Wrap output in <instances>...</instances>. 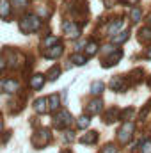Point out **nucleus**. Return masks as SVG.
<instances>
[{"label": "nucleus", "mask_w": 151, "mask_h": 153, "mask_svg": "<svg viewBox=\"0 0 151 153\" xmlns=\"http://www.w3.org/2000/svg\"><path fill=\"white\" fill-rule=\"evenodd\" d=\"M41 29V18L38 14H27L20 20V30L25 34H32Z\"/></svg>", "instance_id": "obj_1"}, {"label": "nucleus", "mask_w": 151, "mask_h": 153, "mask_svg": "<svg viewBox=\"0 0 151 153\" xmlns=\"http://www.w3.org/2000/svg\"><path fill=\"white\" fill-rule=\"evenodd\" d=\"M133 134H135V125L132 121H124V125L117 130V139L121 144H128L132 141Z\"/></svg>", "instance_id": "obj_2"}, {"label": "nucleus", "mask_w": 151, "mask_h": 153, "mask_svg": "<svg viewBox=\"0 0 151 153\" xmlns=\"http://www.w3.org/2000/svg\"><path fill=\"white\" fill-rule=\"evenodd\" d=\"M50 141H52V134H50V130H46V128H41L39 132H36V135L32 137V144H34L36 148H44Z\"/></svg>", "instance_id": "obj_3"}, {"label": "nucleus", "mask_w": 151, "mask_h": 153, "mask_svg": "<svg viewBox=\"0 0 151 153\" xmlns=\"http://www.w3.org/2000/svg\"><path fill=\"white\" fill-rule=\"evenodd\" d=\"M5 59H7V64L11 68H21L23 61H25L23 53H20L16 50H5Z\"/></svg>", "instance_id": "obj_4"}, {"label": "nucleus", "mask_w": 151, "mask_h": 153, "mask_svg": "<svg viewBox=\"0 0 151 153\" xmlns=\"http://www.w3.org/2000/svg\"><path fill=\"white\" fill-rule=\"evenodd\" d=\"M53 123H55L57 128H66V126L71 123V114H70L68 111H59V112L55 114Z\"/></svg>", "instance_id": "obj_5"}, {"label": "nucleus", "mask_w": 151, "mask_h": 153, "mask_svg": "<svg viewBox=\"0 0 151 153\" xmlns=\"http://www.w3.org/2000/svg\"><path fill=\"white\" fill-rule=\"evenodd\" d=\"M62 30H64V34L68 38H78L80 36V27L73 22H70V20L62 22Z\"/></svg>", "instance_id": "obj_6"}, {"label": "nucleus", "mask_w": 151, "mask_h": 153, "mask_svg": "<svg viewBox=\"0 0 151 153\" xmlns=\"http://www.w3.org/2000/svg\"><path fill=\"white\" fill-rule=\"evenodd\" d=\"M109 87L112 89V91H115V93H121V91H124L126 87H128V82H126V76H114L112 80H110V84H109Z\"/></svg>", "instance_id": "obj_7"}, {"label": "nucleus", "mask_w": 151, "mask_h": 153, "mask_svg": "<svg viewBox=\"0 0 151 153\" xmlns=\"http://www.w3.org/2000/svg\"><path fill=\"white\" fill-rule=\"evenodd\" d=\"M18 89H20V82L18 80L7 78V80H2L0 82V91L2 93H16Z\"/></svg>", "instance_id": "obj_8"}, {"label": "nucleus", "mask_w": 151, "mask_h": 153, "mask_svg": "<svg viewBox=\"0 0 151 153\" xmlns=\"http://www.w3.org/2000/svg\"><path fill=\"white\" fill-rule=\"evenodd\" d=\"M121 57H123V52L121 50H115L114 53H110V55H107V57H103V68H112V66H115L119 61H121Z\"/></svg>", "instance_id": "obj_9"}, {"label": "nucleus", "mask_w": 151, "mask_h": 153, "mask_svg": "<svg viewBox=\"0 0 151 153\" xmlns=\"http://www.w3.org/2000/svg\"><path fill=\"white\" fill-rule=\"evenodd\" d=\"M62 50H64V46H62L61 43H57V45H53V46H50V48H44V55H46L48 59H57V57L62 55Z\"/></svg>", "instance_id": "obj_10"}, {"label": "nucleus", "mask_w": 151, "mask_h": 153, "mask_svg": "<svg viewBox=\"0 0 151 153\" xmlns=\"http://www.w3.org/2000/svg\"><path fill=\"white\" fill-rule=\"evenodd\" d=\"M119 117H121V112H119V109L112 107V109H109V111L105 112V116H103V123H105V125H112L114 121H117Z\"/></svg>", "instance_id": "obj_11"}, {"label": "nucleus", "mask_w": 151, "mask_h": 153, "mask_svg": "<svg viewBox=\"0 0 151 153\" xmlns=\"http://www.w3.org/2000/svg\"><path fill=\"white\" fill-rule=\"evenodd\" d=\"M101 109H103V102L100 100V98H94V100H91L89 103H87V114H98V112H101Z\"/></svg>", "instance_id": "obj_12"}, {"label": "nucleus", "mask_w": 151, "mask_h": 153, "mask_svg": "<svg viewBox=\"0 0 151 153\" xmlns=\"http://www.w3.org/2000/svg\"><path fill=\"white\" fill-rule=\"evenodd\" d=\"M44 80H46V76H44V75L36 73V75L30 76V80H29V85H30V89H41V87L44 85Z\"/></svg>", "instance_id": "obj_13"}, {"label": "nucleus", "mask_w": 151, "mask_h": 153, "mask_svg": "<svg viewBox=\"0 0 151 153\" xmlns=\"http://www.w3.org/2000/svg\"><path fill=\"white\" fill-rule=\"evenodd\" d=\"M34 111H36L38 114L48 112V98H38V100L34 102Z\"/></svg>", "instance_id": "obj_14"}, {"label": "nucleus", "mask_w": 151, "mask_h": 153, "mask_svg": "<svg viewBox=\"0 0 151 153\" xmlns=\"http://www.w3.org/2000/svg\"><path fill=\"white\" fill-rule=\"evenodd\" d=\"M59 109H61V96L59 94H52L48 98V111L50 112H55Z\"/></svg>", "instance_id": "obj_15"}, {"label": "nucleus", "mask_w": 151, "mask_h": 153, "mask_svg": "<svg viewBox=\"0 0 151 153\" xmlns=\"http://www.w3.org/2000/svg\"><path fill=\"white\" fill-rule=\"evenodd\" d=\"M123 25H124V20H123V18H117L115 22H112V23L107 27V30H109L110 36H114V34H117V32L123 29Z\"/></svg>", "instance_id": "obj_16"}, {"label": "nucleus", "mask_w": 151, "mask_h": 153, "mask_svg": "<svg viewBox=\"0 0 151 153\" xmlns=\"http://www.w3.org/2000/svg\"><path fill=\"white\" fill-rule=\"evenodd\" d=\"M84 52H85V55H87V57L96 55V53H98V43H96V41H89V43H85Z\"/></svg>", "instance_id": "obj_17"}, {"label": "nucleus", "mask_w": 151, "mask_h": 153, "mask_svg": "<svg viewBox=\"0 0 151 153\" xmlns=\"http://www.w3.org/2000/svg\"><path fill=\"white\" fill-rule=\"evenodd\" d=\"M96 141H98V132H87L85 135L80 137V143L82 144H93Z\"/></svg>", "instance_id": "obj_18"}, {"label": "nucleus", "mask_w": 151, "mask_h": 153, "mask_svg": "<svg viewBox=\"0 0 151 153\" xmlns=\"http://www.w3.org/2000/svg\"><path fill=\"white\" fill-rule=\"evenodd\" d=\"M139 41L141 43H150L151 41V29L150 27H144L139 30Z\"/></svg>", "instance_id": "obj_19"}, {"label": "nucleus", "mask_w": 151, "mask_h": 153, "mask_svg": "<svg viewBox=\"0 0 151 153\" xmlns=\"http://www.w3.org/2000/svg\"><path fill=\"white\" fill-rule=\"evenodd\" d=\"M128 38H130V32H128V30H119L117 34L112 36V41L114 43H124Z\"/></svg>", "instance_id": "obj_20"}, {"label": "nucleus", "mask_w": 151, "mask_h": 153, "mask_svg": "<svg viewBox=\"0 0 151 153\" xmlns=\"http://www.w3.org/2000/svg\"><path fill=\"white\" fill-rule=\"evenodd\" d=\"M103 91H105V84H103V82L96 80V82L91 84V93H93V94H101Z\"/></svg>", "instance_id": "obj_21"}, {"label": "nucleus", "mask_w": 151, "mask_h": 153, "mask_svg": "<svg viewBox=\"0 0 151 153\" xmlns=\"http://www.w3.org/2000/svg\"><path fill=\"white\" fill-rule=\"evenodd\" d=\"M59 75H61V68L59 66H52L48 70V73H46V78H50V82H55L59 78Z\"/></svg>", "instance_id": "obj_22"}, {"label": "nucleus", "mask_w": 151, "mask_h": 153, "mask_svg": "<svg viewBox=\"0 0 151 153\" xmlns=\"http://www.w3.org/2000/svg\"><path fill=\"white\" fill-rule=\"evenodd\" d=\"M75 66H84L85 62H87V55H80V53H75V55H71V59H70Z\"/></svg>", "instance_id": "obj_23"}, {"label": "nucleus", "mask_w": 151, "mask_h": 153, "mask_svg": "<svg viewBox=\"0 0 151 153\" xmlns=\"http://www.w3.org/2000/svg\"><path fill=\"white\" fill-rule=\"evenodd\" d=\"M11 14V2H0V16L7 18Z\"/></svg>", "instance_id": "obj_24"}, {"label": "nucleus", "mask_w": 151, "mask_h": 153, "mask_svg": "<svg viewBox=\"0 0 151 153\" xmlns=\"http://www.w3.org/2000/svg\"><path fill=\"white\" fill-rule=\"evenodd\" d=\"M57 43H61L57 36H46V38L43 39V48H50V46H53Z\"/></svg>", "instance_id": "obj_25"}, {"label": "nucleus", "mask_w": 151, "mask_h": 153, "mask_svg": "<svg viewBox=\"0 0 151 153\" xmlns=\"http://www.w3.org/2000/svg\"><path fill=\"white\" fill-rule=\"evenodd\" d=\"M89 123H91V119H89V116H80L78 119H76V126L78 128H87L89 126Z\"/></svg>", "instance_id": "obj_26"}, {"label": "nucleus", "mask_w": 151, "mask_h": 153, "mask_svg": "<svg viewBox=\"0 0 151 153\" xmlns=\"http://www.w3.org/2000/svg\"><path fill=\"white\" fill-rule=\"evenodd\" d=\"M141 14H142L141 9H139V7H133V9L130 11V18H132V22H139V20H141Z\"/></svg>", "instance_id": "obj_27"}, {"label": "nucleus", "mask_w": 151, "mask_h": 153, "mask_svg": "<svg viewBox=\"0 0 151 153\" xmlns=\"http://www.w3.org/2000/svg\"><path fill=\"white\" fill-rule=\"evenodd\" d=\"M62 139H64V143H71V141H75V132H73V130H64Z\"/></svg>", "instance_id": "obj_28"}, {"label": "nucleus", "mask_w": 151, "mask_h": 153, "mask_svg": "<svg viewBox=\"0 0 151 153\" xmlns=\"http://www.w3.org/2000/svg\"><path fill=\"white\" fill-rule=\"evenodd\" d=\"M11 5L13 7H18V9H23L29 5V0H11Z\"/></svg>", "instance_id": "obj_29"}, {"label": "nucleus", "mask_w": 151, "mask_h": 153, "mask_svg": "<svg viewBox=\"0 0 151 153\" xmlns=\"http://www.w3.org/2000/svg\"><path fill=\"white\" fill-rule=\"evenodd\" d=\"M101 153H117V146L112 144V143H109V144H105L101 148Z\"/></svg>", "instance_id": "obj_30"}, {"label": "nucleus", "mask_w": 151, "mask_h": 153, "mask_svg": "<svg viewBox=\"0 0 151 153\" xmlns=\"http://www.w3.org/2000/svg\"><path fill=\"white\" fill-rule=\"evenodd\" d=\"M38 14H41L43 18H48V16L52 14V9H50V7H46V5H43V7H39V9H38Z\"/></svg>", "instance_id": "obj_31"}, {"label": "nucleus", "mask_w": 151, "mask_h": 153, "mask_svg": "<svg viewBox=\"0 0 151 153\" xmlns=\"http://www.w3.org/2000/svg\"><path fill=\"white\" fill-rule=\"evenodd\" d=\"M141 153H151V139L150 141H144L141 144Z\"/></svg>", "instance_id": "obj_32"}, {"label": "nucleus", "mask_w": 151, "mask_h": 153, "mask_svg": "<svg viewBox=\"0 0 151 153\" xmlns=\"http://www.w3.org/2000/svg\"><path fill=\"white\" fill-rule=\"evenodd\" d=\"M132 114H135V109H132V107H130V109H126V111H123V112H121V119H130Z\"/></svg>", "instance_id": "obj_33"}, {"label": "nucleus", "mask_w": 151, "mask_h": 153, "mask_svg": "<svg viewBox=\"0 0 151 153\" xmlns=\"http://www.w3.org/2000/svg\"><path fill=\"white\" fill-rule=\"evenodd\" d=\"M115 50H119V48H115V46H114V45H107V46H105V48H103V55H105V57H107V55H110V53H114V52H115Z\"/></svg>", "instance_id": "obj_34"}, {"label": "nucleus", "mask_w": 151, "mask_h": 153, "mask_svg": "<svg viewBox=\"0 0 151 153\" xmlns=\"http://www.w3.org/2000/svg\"><path fill=\"white\" fill-rule=\"evenodd\" d=\"M132 75H133V82L137 84V82H141V75H142V70H137V71H133Z\"/></svg>", "instance_id": "obj_35"}, {"label": "nucleus", "mask_w": 151, "mask_h": 153, "mask_svg": "<svg viewBox=\"0 0 151 153\" xmlns=\"http://www.w3.org/2000/svg\"><path fill=\"white\" fill-rule=\"evenodd\" d=\"M146 57H148V59H151V46L148 48V52H146Z\"/></svg>", "instance_id": "obj_36"}, {"label": "nucleus", "mask_w": 151, "mask_h": 153, "mask_svg": "<svg viewBox=\"0 0 151 153\" xmlns=\"http://www.w3.org/2000/svg\"><path fill=\"white\" fill-rule=\"evenodd\" d=\"M4 66H5V62H4V61H0V71L4 70Z\"/></svg>", "instance_id": "obj_37"}, {"label": "nucleus", "mask_w": 151, "mask_h": 153, "mask_svg": "<svg viewBox=\"0 0 151 153\" xmlns=\"http://www.w3.org/2000/svg\"><path fill=\"white\" fill-rule=\"evenodd\" d=\"M2 130H4V123H2V119H0V134H2Z\"/></svg>", "instance_id": "obj_38"}, {"label": "nucleus", "mask_w": 151, "mask_h": 153, "mask_svg": "<svg viewBox=\"0 0 151 153\" xmlns=\"http://www.w3.org/2000/svg\"><path fill=\"white\" fill-rule=\"evenodd\" d=\"M128 4H135V2H139V0H126Z\"/></svg>", "instance_id": "obj_39"}, {"label": "nucleus", "mask_w": 151, "mask_h": 153, "mask_svg": "<svg viewBox=\"0 0 151 153\" xmlns=\"http://www.w3.org/2000/svg\"><path fill=\"white\" fill-rule=\"evenodd\" d=\"M148 23L151 25V13H150V16H148Z\"/></svg>", "instance_id": "obj_40"}, {"label": "nucleus", "mask_w": 151, "mask_h": 153, "mask_svg": "<svg viewBox=\"0 0 151 153\" xmlns=\"http://www.w3.org/2000/svg\"><path fill=\"white\" fill-rule=\"evenodd\" d=\"M62 153H71L70 150H62Z\"/></svg>", "instance_id": "obj_41"}, {"label": "nucleus", "mask_w": 151, "mask_h": 153, "mask_svg": "<svg viewBox=\"0 0 151 153\" xmlns=\"http://www.w3.org/2000/svg\"><path fill=\"white\" fill-rule=\"evenodd\" d=\"M148 85H150V87H151V76H150V80H148Z\"/></svg>", "instance_id": "obj_42"}]
</instances>
